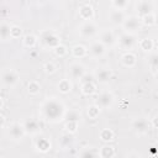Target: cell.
Wrapping results in <instances>:
<instances>
[{
  "mask_svg": "<svg viewBox=\"0 0 158 158\" xmlns=\"http://www.w3.org/2000/svg\"><path fill=\"white\" fill-rule=\"evenodd\" d=\"M73 141H74L73 139V135L65 132L59 137V146H60L62 149H67L73 144Z\"/></svg>",
  "mask_w": 158,
  "mask_h": 158,
  "instance_id": "obj_25",
  "label": "cell"
},
{
  "mask_svg": "<svg viewBox=\"0 0 158 158\" xmlns=\"http://www.w3.org/2000/svg\"><path fill=\"white\" fill-rule=\"evenodd\" d=\"M57 88H58L59 93H62V94H68V93L72 91V83H70V80H68V79H62V80H59Z\"/></svg>",
  "mask_w": 158,
  "mask_h": 158,
  "instance_id": "obj_31",
  "label": "cell"
},
{
  "mask_svg": "<svg viewBox=\"0 0 158 158\" xmlns=\"http://www.w3.org/2000/svg\"><path fill=\"white\" fill-rule=\"evenodd\" d=\"M64 118H65L67 121L79 122V120L81 118V115H80V111H79V110H77V109H70V110H67Z\"/></svg>",
  "mask_w": 158,
  "mask_h": 158,
  "instance_id": "obj_30",
  "label": "cell"
},
{
  "mask_svg": "<svg viewBox=\"0 0 158 158\" xmlns=\"http://www.w3.org/2000/svg\"><path fill=\"white\" fill-rule=\"evenodd\" d=\"M35 148L37 152L41 153H47L51 149V142L46 137H38L35 139Z\"/></svg>",
  "mask_w": 158,
  "mask_h": 158,
  "instance_id": "obj_17",
  "label": "cell"
},
{
  "mask_svg": "<svg viewBox=\"0 0 158 158\" xmlns=\"http://www.w3.org/2000/svg\"><path fill=\"white\" fill-rule=\"evenodd\" d=\"M85 67L79 63V62H74L69 65V74H70V78L72 79H75V80H81L83 77L85 75Z\"/></svg>",
  "mask_w": 158,
  "mask_h": 158,
  "instance_id": "obj_12",
  "label": "cell"
},
{
  "mask_svg": "<svg viewBox=\"0 0 158 158\" xmlns=\"http://www.w3.org/2000/svg\"><path fill=\"white\" fill-rule=\"evenodd\" d=\"M23 127H25L26 133H30V135H36V133H38L40 130H41L40 122H38L37 120H33V118H30V120L25 121Z\"/></svg>",
  "mask_w": 158,
  "mask_h": 158,
  "instance_id": "obj_19",
  "label": "cell"
},
{
  "mask_svg": "<svg viewBox=\"0 0 158 158\" xmlns=\"http://www.w3.org/2000/svg\"><path fill=\"white\" fill-rule=\"evenodd\" d=\"M21 36H22V28L19 25H12L11 26V38L16 40V38H20Z\"/></svg>",
  "mask_w": 158,
  "mask_h": 158,
  "instance_id": "obj_37",
  "label": "cell"
},
{
  "mask_svg": "<svg viewBox=\"0 0 158 158\" xmlns=\"http://www.w3.org/2000/svg\"><path fill=\"white\" fill-rule=\"evenodd\" d=\"M94 16H95L94 7L89 2H85V4H83L79 7V17L81 20H84V21H93Z\"/></svg>",
  "mask_w": 158,
  "mask_h": 158,
  "instance_id": "obj_15",
  "label": "cell"
},
{
  "mask_svg": "<svg viewBox=\"0 0 158 158\" xmlns=\"http://www.w3.org/2000/svg\"><path fill=\"white\" fill-rule=\"evenodd\" d=\"M94 78L96 79L98 83L105 84V83H109L110 79L112 78V72L110 68H98L94 72Z\"/></svg>",
  "mask_w": 158,
  "mask_h": 158,
  "instance_id": "obj_13",
  "label": "cell"
},
{
  "mask_svg": "<svg viewBox=\"0 0 158 158\" xmlns=\"http://www.w3.org/2000/svg\"><path fill=\"white\" fill-rule=\"evenodd\" d=\"M114 101H115V95L110 90L101 91L98 95V98H96V105L100 109H109V107H111Z\"/></svg>",
  "mask_w": 158,
  "mask_h": 158,
  "instance_id": "obj_6",
  "label": "cell"
},
{
  "mask_svg": "<svg viewBox=\"0 0 158 158\" xmlns=\"http://www.w3.org/2000/svg\"><path fill=\"white\" fill-rule=\"evenodd\" d=\"M151 148H152V152H153V154H152V156H153L154 158H158V143H156V144H154V146H152Z\"/></svg>",
  "mask_w": 158,
  "mask_h": 158,
  "instance_id": "obj_42",
  "label": "cell"
},
{
  "mask_svg": "<svg viewBox=\"0 0 158 158\" xmlns=\"http://www.w3.org/2000/svg\"><path fill=\"white\" fill-rule=\"evenodd\" d=\"M138 44H139V48H141L143 52H147V53H151L152 49H153V47H154V42H153V40L149 38V37L142 38Z\"/></svg>",
  "mask_w": 158,
  "mask_h": 158,
  "instance_id": "obj_26",
  "label": "cell"
},
{
  "mask_svg": "<svg viewBox=\"0 0 158 158\" xmlns=\"http://www.w3.org/2000/svg\"><path fill=\"white\" fill-rule=\"evenodd\" d=\"M40 42L44 48H52V49H56L58 46L62 44L60 37L53 30H43L40 35Z\"/></svg>",
  "mask_w": 158,
  "mask_h": 158,
  "instance_id": "obj_2",
  "label": "cell"
},
{
  "mask_svg": "<svg viewBox=\"0 0 158 158\" xmlns=\"http://www.w3.org/2000/svg\"><path fill=\"white\" fill-rule=\"evenodd\" d=\"M151 126L158 130V115H154V116L152 117V120H151Z\"/></svg>",
  "mask_w": 158,
  "mask_h": 158,
  "instance_id": "obj_41",
  "label": "cell"
},
{
  "mask_svg": "<svg viewBox=\"0 0 158 158\" xmlns=\"http://www.w3.org/2000/svg\"><path fill=\"white\" fill-rule=\"evenodd\" d=\"M123 158H142V156H141L139 153H137V152H133V151H132V152L126 153Z\"/></svg>",
  "mask_w": 158,
  "mask_h": 158,
  "instance_id": "obj_40",
  "label": "cell"
},
{
  "mask_svg": "<svg viewBox=\"0 0 158 158\" xmlns=\"http://www.w3.org/2000/svg\"><path fill=\"white\" fill-rule=\"evenodd\" d=\"M110 4H111V7H112V9L123 11V10L130 5V1H127V0H112Z\"/></svg>",
  "mask_w": 158,
  "mask_h": 158,
  "instance_id": "obj_34",
  "label": "cell"
},
{
  "mask_svg": "<svg viewBox=\"0 0 158 158\" xmlns=\"http://www.w3.org/2000/svg\"><path fill=\"white\" fill-rule=\"evenodd\" d=\"M79 35L84 38H90L98 33V26L94 21H84L79 27Z\"/></svg>",
  "mask_w": 158,
  "mask_h": 158,
  "instance_id": "obj_8",
  "label": "cell"
},
{
  "mask_svg": "<svg viewBox=\"0 0 158 158\" xmlns=\"http://www.w3.org/2000/svg\"><path fill=\"white\" fill-rule=\"evenodd\" d=\"M0 38L4 42L11 38V26L6 21H2L0 25Z\"/></svg>",
  "mask_w": 158,
  "mask_h": 158,
  "instance_id": "obj_24",
  "label": "cell"
},
{
  "mask_svg": "<svg viewBox=\"0 0 158 158\" xmlns=\"http://www.w3.org/2000/svg\"><path fill=\"white\" fill-rule=\"evenodd\" d=\"M20 80V75L16 70L11 68H5L1 73V83L4 86H15Z\"/></svg>",
  "mask_w": 158,
  "mask_h": 158,
  "instance_id": "obj_3",
  "label": "cell"
},
{
  "mask_svg": "<svg viewBox=\"0 0 158 158\" xmlns=\"http://www.w3.org/2000/svg\"><path fill=\"white\" fill-rule=\"evenodd\" d=\"M126 14L125 11H120V10H115V9H111L109 11V21L112 23V25H116V26H122V23L125 22L126 20Z\"/></svg>",
  "mask_w": 158,
  "mask_h": 158,
  "instance_id": "obj_14",
  "label": "cell"
},
{
  "mask_svg": "<svg viewBox=\"0 0 158 158\" xmlns=\"http://www.w3.org/2000/svg\"><path fill=\"white\" fill-rule=\"evenodd\" d=\"M151 127V121H148L144 117H136L131 121V128L137 133V135H144L148 132Z\"/></svg>",
  "mask_w": 158,
  "mask_h": 158,
  "instance_id": "obj_7",
  "label": "cell"
},
{
  "mask_svg": "<svg viewBox=\"0 0 158 158\" xmlns=\"http://www.w3.org/2000/svg\"><path fill=\"white\" fill-rule=\"evenodd\" d=\"M122 27H123L125 32H128V33H133V32L139 31L141 27H142L141 17H138L137 15L127 16L126 20H125V22L122 23Z\"/></svg>",
  "mask_w": 158,
  "mask_h": 158,
  "instance_id": "obj_5",
  "label": "cell"
},
{
  "mask_svg": "<svg viewBox=\"0 0 158 158\" xmlns=\"http://www.w3.org/2000/svg\"><path fill=\"white\" fill-rule=\"evenodd\" d=\"M100 111H101V109H100V107H99L96 104H94V105H89V106H88L86 114H88L89 118H91V120H95V118H98V117H99V115H100Z\"/></svg>",
  "mask_w": 158,
  "mask_h": 158,
  "instance_id": "obj_33",
  "label": "cell"
},
{
  "mask_svg": "<svg viewBox=\"0 0 158 158\" xmlns=\"http://www.w3.org/2000/svg\"><path fill=\"white\" fill-rule=\"evenodd\" d=\"M80 91L83 95L85 96H91L96 93V84L94 81H86V83H83L81 86H80Z\"/></svg>",
  "mask_w": 158,
  "mask_h": 158,
  "instance_id": "obj_23",
  "label": "cell"
},
{
  "mask_svg": "<svg viewBox=\"0 0 158 158\" xmlns=\"http://www.w3.org/2000/svg\"><path fill=\"white\" fill-rule=\"evenodd\" d=\"M4 106H5V99L4 98H0V109L4 110Z\"/></svg>",
  "mask_w": 158,
  "mask_h": 158,
  "instance_id": "obj_43",
  "label": "cell"
},
{
  "mask_svg": "<svg viewBox=\"0 0 158 158\" xmlns=\"http://www.w3.org/2000/svg\"><path fill=\"white\" fill-rule=\"evenodd\" d=\"M7 131H9L10 138L14 139V141H21L25 137V135H26L23 123H20V122H12V123H10Z\"/></svg>",
  "mask_w": 158,
  "mask_h": 158,
  "instance_id": "obj_9",
  "label": "cell"
},
{
  "mask_svg": "<svg viewBox=\"0 0 158 158\" xmlns=\"http://www.w3.org/2000/svg\"><path fill=\"white\" fill-rule=\"evenodd\" d=\"M70 52H72V56H73L74 58H77V59H81V58L86 57L88 53H89L88 48H86L85 46H83V44H74V46L72 47Z\"/></svg>",
  "mask_w": 158,
  "mask_h": 158,
  "instance_id": "obj_21",
  "label": "cell"
},
{
  "mask_svg": "<svg viewBox=\"0 0 158 158\" xmlns=\"http://www.w3.org/2000/svg\"><path fill=\"white\" fill-rule=\"evenodd\" d=\"M99 137H100V139L102 142L109 143L115 138V133H114V131L111 128H102L100 131V133H99Z\"/></svg>",
  "mask_w": 158,
  "mask_h": 158,
  "instance_id": "obj_29",
  "label": "cell"
},
{
  "mask_svg": "<svg viewBox=\"0 0 158 158\" xmlns=\"http://www.w3.org/2000/svg\"><path fill=\"white\" fill-rule=\"evenodd\" d=\"M43 69H44V72H46L47 74H53V73H56L57 67H56V64H54L53 62H47V63H44Z\"/></svg>",
  "mask_w": 158,
  "mask_h": 158,
  "instance_id": "obj_39",
  "label": "cell"
},
{
  "mask_svg": "<svg viewBox=\"0 0 158 158\" xmlns=\"http://www.w3.org/2000/svg\"><path fill=\"white\" fill-rule=\"evenodd\" d=\"M4 127H5V116L1 115V128H4Z\"/></svg>",
  "mask_w": 158,
  "mask_h": 158,
  "instance_id": "obj_44",
  "label": "cell"
},
{
  "mask_svg": "<svg viewBox=\"0 0 158 158\" xmlns=\"http://www.w3.org/2000/svg\"><path fill=\"white\" fill-rule=\"evenodd\" d=\"M54 51V54L57 56V57H59V58H62V57H65L67 56V53H68V48L64 46V44H60V46H58L56 49H53Z\"/></svg>",
  "mask_w": 158,
  "mask_h": 158,
  "instance_id": "obj_38",
  "label": "cell"
},
{
  "mask_svg": "<svg viewBox=\"0 0 158 158\" xmlns=\"http://www.w3.org/2000/svg\"><path fill=\"white\" fill-rule=\"evenodd\" d=\"M141 21H142V25H144V26H153L156 23V15L153 12H151V14L141 17Z\"/></svg>",
  "mask_w": 158,
  "mask_h": 158,
  "instance_id": "obj_36",
  "label": "cell"
},
{
  "mask_svg": "<svg viewBox=\"0 0 158 158\" xmlns=\"http://www.w3.org/2000/svg\"><path fill=\"white\" fill-rule=\"evenodd\" d=\"M64 128H65V131H67L68 133L74 135V133L78 131V128H79V122L67 121V122H65V125H64Z\"/></svg>",
  "mask_w": 158,
  "mask_h": 158,
  "instance_id": "obj_35",
  "label": "cell"
},
{
  "mask_svg": "<svg viewBox=\"0 0 158 158\" xmlns=\"http://www.w3.org/2000/svg\"><path fill=\"white\" fill-rule=\"evenodd\" d=\"M120 60H121V63H122L125 67H127V68H133V67L136 65V63H137V57H136L135 53H132V52L130 51V52H125V53L121 56Z\"/></svg>",
  "mask_w": 158,
  "mask_h": 158,
  "instance_id": "obj_18",
  "label": "cell"
},
{
  "mask_svg": "<svg viewBox=\"0 0 158 158\" xmlns=\"http://www.w3.org/2000/svg\"><path fill=\"white\" fill-rule=\"evenodd\" d=\"M148 65L153 73L158 72V52H151L148 56Z\"/></svg>",
  "mask_w": 158,
  "mask_h": 158,
  "instance_id": "obj_28",
  "label": "cell"
},
{
  "mask_svg": "<svg viewBox=\"0 0 158 158\" xmlns=\"http://www.w3.org/2000/svg\"><path fill=\"white\" fill-rule=\"evenodd\" d=\"M98 153H99V158H114L116 154L115 148L109 143H105L104 146H101L98 149Z\"/></svg>",
  "mask_w": 158,
  "mask_h": 158,
  "instance_id": "obj_20",
  "label": "cell"
},
{
  "mask_svg": "<svg viewBox=\"0 0 158 158\" xmlns=\"http://www.w3.org/2000/svg\"><path fill=\"white\" fill-rule=\"evenodd\" d=\"M40 112L44 121L56 123V122H60L64 118L67 109L60 100L56 98H48L41 104Z\"/></svg>",
  "mask_w": 158,
  "mask_h": 158,
  "instance_id": "obj_1",
  "label": "cell"
},
{
  "mask_svg": "<svg viewBox=\"0 0 158 158\" xmlns=\"http://www.w3.org/2000/svg\"><path fill=\"white\" fill-rule=\"evenodd\" d=\"M136 12L138 17H143L153 12V2L148 0H139L136 2Z\"/></svg>",
  "mask_w": 158,
  "mask_h": 158,
  "instance_id": "obj_11",
  "label": "cell"
},
{
  "mask_svg": "<svg viewBox=\"0 0 158 158\" xmlns=\"http://www.w3.org/2000/svg\"><path fill=\"white\" fill-rule=\"evenodd\" d=\"M99 41L105 46V47H112L117 38L115 37V33L112 32V30L110 28H102L99 32Z\"/></svg>",
  "mask_w": 158,
  "mask_h": 158,
  "instance_id": "obj_10",
  "label": "cell"
},
{
  "mask_svg": "<svg viewBox=\"0 0 158 158\" xmlns=\"http://www.w3.org/2000/svg\"><path fill=\"white\" fill-rule=\"evenodd\" d=\"M41 91V85L36 80H31L27 83V93L30 95H37Z\"/></svg>",
  "mask_w": 158,
  "mask_h": 158,
  "instance_id": "obj_32",
  "label": "cell"
},
{
  "mask_svg": "<svg viewBox=\"0 0 158 158\" xmlns=\"http://www.w3.org/2000/svg\"><path fill=\"white\" fill-rule=\"evenodd\" d=\"M78 158H99V153H98V149H95L91 146H88L80 149Z\"/></svg>",
  "mask_w": 158,
  "mask_h": 158,
  "instance_id": "obj_22",
  "label": "cell"
},
{
  "mask_svg": "<svg viewBox=\"0 0 158 158\" xmlns=\"http://www.w3.org/2000/svg\"><path fill=\"white\" fill-rule=\"evenodd\" d=\"M117 44L121 49L130 52V49H132L136 44V37L133 33H128V32H122L118 38H117Z\"/></svg>",
  "mask_w": 158,
  "mask_h": 158,
  "instance_id": "obj_4",
  "label": "cell"
},
{
  "mask_svg": "<svg viewBox=\"0 0 158 158\" xmlns=\"http://www.w3.org/2000/svg\"><path fill=\"white\" fill-rule=\"evenodd\" d=\"M88 51H89V53H90L93 57L98 58V57L104 56V53H105V51H106V47H105L100 41H95V42H91V43H90Z\"/></svg>",
  "mask_w": 158,
  "mask_h": 158,
  "instance_id": "obj_16",
  "label": "cell"
},
{
  "mask_svg": "<svg viewBox=\"0 0 158 158\" xmlns=\"http://www.w3.org/2000/svg\"><path fill=\"white\" fill-rule=\"evenodd\" d=\"M37 42H38V38L32 33H27L22 37V44L27 48H33L37 44Z\"/></svg>",
  "mask_w": 158,
  "mask_h": 158,
  "instance_id": "obj_27",
  "label": "cell"
}]
</instances>
